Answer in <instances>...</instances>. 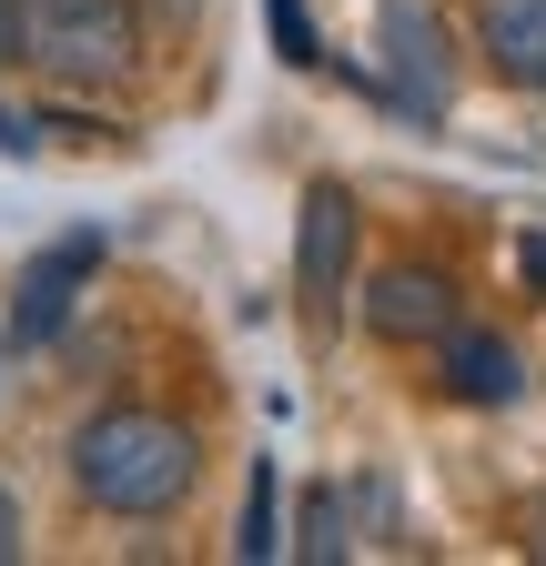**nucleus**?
Here are the masks:
<instances>
[{"label": "nucleus", "mask_w": 546, "mask_h": 566, "mask_svg": "<svg viewBox=\"0 0 546 566\" xmlns=\"http://www.w3.org/2000/svg\"><path fill=\"white\" fill-rule=\"evenodd\" d=\"M375 92L426 132L455 112V31L435 0H375Z\"/></svg>", "instance_id": "nucleus-2"}, {"label": "nucleus", "mask_w": 546, "mask_h": 566, "mask_svg": "<svg viewBox=\"0 0 546 566\" xmlns=\"http://www.w3.org/2000/svg\"><path fill=\"white\" fill-rule=\"evenodd\" d=\"M233 556H243V566L284 556V526H273V465H253V485H243V516H233Z\"/></svg>", "instance_id": "nucleus-10"}, {"label": "nucleus", "mask_w": 546, "mask_h": 566, "mask_svg": "<svg viewBox=\"0 0 546 566\" xmlns=\"http://www.w3.org/2000/svg\"><path fill=\"white\" fill-rule=\"evenodd\" d=\"M143 31H132V0H31V61L61 82H122Z\"/></svg>", "instance_id": "nucleus-3"}, {"label": "nucleus", "mask_w": 546, "mask_h": 566, "mask_svg": "<svg viewBox=\"0 0 546 566\" xmlns=\"http://www.w3.org/2000/svg\"><path fill=\"white\" fill-rule=\"evenodd\" d=\"M21 556V506H11V485H0V566Z\"/></svg>", "instance_id": "nucleus-14"}, {"label": "nucleus", "mask_w": 546, "mask_h": 566, "mask_svg": "<svg viewBox=\"0 0 546 566\" xmlns=\"http://www.w3.org/2000/svg\"><path fill=\"white\" fill-rule=\"evenodd\" d=\"M31 61V0H0V71Z\"/></svg>", "instance_id": "nucleus-12"}, {"label": "nucleus", "mask_w": 546, "mask_h": 566, "mask_svg": "<svg viewBox=\"0 0 546 566\" xmlns=\"http://www.w3.org/2000/svg\"><path fill=\"white\" fill-rule=\"evenodd\" d=\"M92 273H102V233H61V243H41V253L11 273V354H41V344L72 334V314H82V294H92Z\"/></svg>", "instance_id": "nucleus-4"}, {"label": "nucleus", "mask_w": 546, "mask_h": 566, "mask_svg": "<svg viewBox=\"0 0 546 566\" xmlns=\"http://www.w3.org/2000/svg\"><path fill=\"white\" fill-rule=\"evenodd\" d=\"M294 556H314V566L355 556V495H345V485H314V495H304V526H294Z\"/></svg>", "instance_id": "nucleus-9"}, {"label": "nucleus", "mask_w": 546, "mask_h": 566, "mask_svg": "<svg viewBox=\"0 0 546 566\" xmlns=\"http://www.w3.org/2000/svg\"><path fill=\"white\" fill-rule=\"evenodd\" d=\"M516 263H526V283H546V233H526V243H516Z\"/></svg>", "instance_id": "nucleus-15"}, {"label": "nucleus", "mask_w": 546, "mask_h": 566, "mask_svg": "<svg viewBox=\"0 0 546 566\" xmlns=\"http://www.w3.org/2000/svg\"><path fill=\"white\" fill-rule=\"evenodd\" d=\"M202 475L192 424L153 415V405H102L72 424V485L92 495L102 516H172Z\"/></svg>", "instance_id": "nucleus-1"}, {"label": "nucleus", "mask_w": 546, "mask_h": 566, "mask_svg": "<svg viewBox=\"0 0 546 566\" xmlns=\"http://www.w3.org/2000/svg\"><path fill=\"white\" fill-rule=\"evenodd\" d=\"M475 41H486V61L506 71L516 92H546V0H486Z\"/></svg>", "instance_id": "nucleus-8"}, {"label": "nucleus", "mask_w": 546, "mask_h": 566, "mask_svg": "<svg viewBox=\"0 0 546 566\" xmlns=\"http://www.w3.org/2000/svg\"><path fill=\"white\" fill-rule=\"evenodd\" d=\"M0 153H11V163H31V153H41V122H31V112H11V102H0Z\"/></svg>", "instance_id": "nucleus-13"}, {"label": "nucleus", "mask_w": 546, "mask_h": 566, "mask_svg": "<svg viewBox=\"0 0 546 566\" xmlns=\"http://www.w3.org/2000/svg\"><path fill=\"white\" fill-rule=\"evenodd\" d=\"M536 556H546V516H536Z\"/></svg>", "instance_id": "nucleus-16"}, {"label": "nucleus", "mask_w": 546, "mask_h": 566, "mask_svg": "<svg viewBox=\"0 0 546 566\" xmlns=\"http://www.w3.org/2000/svg\"><path fill=\"white\" fill-rule=\"evenodd\" d=\"M355 273V192L345 182H304V212H294V294L314 324H334V294Z\"/></svg>", "instance_id": "nucleus-5"}, {"label": "nucleus", "mask_w": 546, "mask_h": 566, "mask_svg": "<svg viewBox=\"0 0 546 566\" xmlns=\"http://www.w3.org/2000/svg\"><path fill=\"white\" fill-rule=\"evenodd\" d=\"M435 375H445L455 405H516V395H526V354H516L506 334H486V324H455V334L435 344Z\"/></svg>", "instance_id": "nucleus-7"}, {"label": "nucleus", "mask_w": 546, "mask_h": 566, "mask_svg": "<svg viewBox=\"0 0 546 566\" xmlns=\"http://www.w3.org/2000/svg\"><path fill=\"white\" fill-rule=\"evenodd\" d=\"M263 11H273V51H284L294 71H324V31L304 21V0H263Z\"/></svg>", "instance_id": "nucleus-11"}, {"label": "nucleus", "mask_w": 546, "mask_h": 566, "mask_svg": "<svg viewBox=\"0 0 546 566\" xmlns=\"http://www.w3.org/2000/svg\"><path fill=\"white\" fill-rule=\"evenodd\" d=\"M365 324H375L385 344H445V334H455V283L426 273V263H395V273L365 283Z\"/></svg>", "instance_id": "nucleus-6"}]
</instances>
